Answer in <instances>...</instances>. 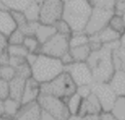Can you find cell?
Returning <instances> with one entry per match:
<instances>
[{"mask_svg": "<svg viewBox=\"0 0 125 120\" xmlns=\"http://www.w3.org/2000/svg\"><path fill=\"white\" fill-rule=\"evenodd\" d=\"M4 115V109H3V100H0V116Z\"/></svg>", "mask_w": 125, "mask_h": 120, "instance_id": "47", "label": "cell"}, {"mask_svg": "<svg viewBox=\"0 0 125 120\" xmlns=\"http://www.w3.org/2000/svg\"><path fill=\"white\" fill-rule=\"evenodd\" d=\"M101 120H117L110 112H102L101 113Z\"/></svg>", "mask_w": 125, "mask_h": 120, "instance_id": "41", "label": "cell"}, {"mask_svg": "<svg viewBox=\"0 0 125 120\" xmlns=\"http://www.w3.org/2000/svg\"><path fill=\"white\" fill-rule=\"evenodd\" d=\"M25 79L19 76H15L9 81V98L21 101L23 89L25 86Z\"/></svg>", "mask_w": 125, "mask_h": 120, "instance_id": "15", "label": "cell"}, {"mask_svg": "<svg viewBox=\"0 0 125 120\" xmlns=\"http://www.w3.org/2000/svg\"><path fill=\"white\" fill-rule=\"evenodd\" d=\"M55 28H56V32L57 33H60V34H62V35H65V36H68L70 37V35L72 34V29L71 27L69 26V24L62 19H61L60 20H58L55 24Z\"/></svg>", "mask_w": 125, "mask_h": 120, "instance_id": "32", "label": "cell"}, {"mask_svg": "<svg viewBox=\"0 0 125 120\" xmlns=\"http://www.w3.org/2000/svg\"><path fill=\"white\" fill-rule=\"evenodd\" d=\"M69 51V37L55 33L46 42L41 44L39 54L50 56L56 59H61Z\"/></svg>", "mask_w": 125, "mask_h": 120, "instance_id": "6", "label": "cell"}, {"mask_svg": "<svg viewBox=\"0 0 125 120\" xmlns=\"http://www.w3.org/2000/svg\"><path fill=\"white\" fill-rule=\"evenodd\" d=\"M7 47H8V40H7V37L3 34L0 33V55L3 54L4 52H6L7 50Z\"/></svg>", "mask_w": 125, "mask_h": 120, "instance_id": "39", "label": "cell"}, {"mask_svg": "<svg viewBox=\"0 0 125 120\" xmlns=\"http://www.w3.org/2000/svg\"><path fill=\"white\" fill-rule=\"evenodd\" d=\"M110 113L117 120H125V97H117Z\"/></svg>", "mask_w": 125, "mask_h": 120, "instance_id": "24", "label": "cell"}, {"mask_svg": "<svg viewBox=\"0 0 125 120\" xmlns=\"http://www.w3.org/2000/svg\"><path fill=\"white\" fill-rule=\"evenodd\" d=\"M31 66V77L38 83H47L64 71V65L60 59L38 54Z\"/></svg>", "mask_w": 125, "mask_h": 120, "instance_id": "3", "label": "cell"}, {"mask_svg": "<svg viewBox=\"0 0 125 120\" xmlns=\"http://www.w3.org/2000/svg\"><path fill=\"white\" fill-rule=\"evenodd\" d=\"M17 28V25L12 18L10 11H0V33L8 37L12 31Z\"/></svg>", "mask_w": 125, "mask_h": 120, "instance_id": "16", "label": "cell"}, {"mask_svg": "<svg viewBox=\"0 0 125 120\" xmlns=\"http://www.w3.org/2000/svg\"><path fill=\"white\" fill-rule=\"evenodd\" d=\"M108 84L117 97H125V70H116Z\"/></svg>", "mask_w": 125, "mask_h": 120, "instance_id": "14", "label": "cell"}, {"mask_svg": "<svg viewBox=\"0 0 125 120\" xmlns=\"http://www.w3.org/2000/svg\"><path fill=\"white\" fill-rule=\"evenodd\" d=\"M62 2L64 3V2H66V1H68V0H62Z\"/></svg>", "mask_w": 125, "mask_h": 120, "instance_id": "51", "label": "cell"}, {"mask_svg": "<svg viewBox=\"0 0 125 120\" xmlns=\"http://www.w3.org/2000/svg\"><path fill=\"white\" fill-rule=\"evenodd\" d=\"M96 36L98 37V39L103 45L118 41L120 38V34L117 33L115 30H113L112 28H110L108 25L105 26L104 29H102L100 32H98Z\"/></svg>", "mask_w": 125, "mask_h": 120, "instance_id": "19", "label": "cell"}, {"mask_svg": "<svg viewBox=\"0 0 125 120\" xmlns=\"http://www.w3.org/2000/svg\"><path fill=\"white\" fill-rule=\"evenodd\" d=\"M112 63L116 70H125V49L120 45L112 50Z\"/></svg>", "mask_w": 125, "mask_h": 120, "instance_id": "20", "label": "cell"}, {"mask_svg": "<svg viewBox=\"0 0 125 120\" xmlns=\"http://www.w3.org/2000/svg\"><path fill=\"white\" fill-rule=\"evenodd\" d=\"M60 60H61V61L62 62V64H63L64 66H66V65H68V64L74 62V60H73V59H72V57H71L69 51H68L66 54H64Z\"/></svg>", "mask_w": 125, "mask_h": 120, "instance_id": "40", "label": "cell"}, {"mask_svg": "<svg viewBox=\"0 0 125 120\" xmlns=\"http://www.w3.org/2000/svg\"><path fill=\"white\" fill-rule=\"evenodd\" d=\"M108 26L110 28H112L113 30H115L120 35L125 32V22H124L122 16H120V15L113 14V16L110 18V20L108 21Z\"/></svg>", "mask_w": 125, "mask_h": 120, "instance_id": "27", "label": "cell"}, {"mask_svg": "<svg viewBox=\"0 0 125 120\" xmlns=\"http://www.w3.org/2000/svg\"><path fill=\"white\" fill-rule=\"evenodd\" d=\"M122 18H123V20H124V22H125V12L123 13V15H122Z\"/></svg>", "mask_w": 125, "mask_h": 120, "instance_id": "49", "label": "cell"}, {"mask_svg": "<svg viewBox=\"0 0 125 120\" xmlns=\"http://www.w3.org/2000/svg\"><path fill=\"white\" fill-rule=\"evenodd\" d=\"M93 8L88 0H68L63 4L62 20L72 29V32H83Z\"/></svg>", "mask_w": 125, "mask_h": 120, "instance_id": "2", "label": "cell"}, {"mask_svg": "<svg viewBox=\"0 0 125 120\" xmlns=\"http://www.w3.org/2000/svg\"><path fill=\"white\" fill-rule=\"evenodd\" d=\"M77 86L69 76V74L65 71L58 75L53 80L41 84V94L51 95L62 100H65L72 94L76 92Z\"/></svg>", "mask_w": 125, "mask_h": 120, "instance_id": "4", "label": "cell"}, {"mask_svg": "<svg viewBox=\"0 0 125 120\" xmlns=\"http://www.w3.org/2000/svg\"><path fill=\"white\" fill-rule=\"evenodd\" d=\"M10 11H24L33 0H3Z\"/></svg>", "mask_w": 125, "mask_h": 120, "instance_id": "28", "label": "cell"}, {"mask_svg": "<svg viewBox=\"0 0 125 120\" xmlns=\"http://www.w3.org/2000/svg\"><path fill=\"white\" fill-rule=\"evenodd\" d=\"M0 120H13V119L6 115H2V116H0Z\"/></svg>", "mask_w": 125, "mask_h": 120, "instance_id": "48", "label": "cell"}, {"mask_svg": "<svg viewBox=\"0 0 125 120\" xmlns=\"http://www.w3.org/2000/svg\"><path fill=\"white\" fill-rule=\"evenodd\" d=\"M102 112H103L102 105L98 98L95 96V94L92 93L90 96L82 100L78 115L83 117L88 114H101Z\"/></svg>", "mask_w": 125, "mask_h": 120, "instance_id": "13", "label": "cell"}, {"mask_svg": "<svg viewBox=\"0 0 125 120\" xmlns=\"http://www.w3.org/2000/svg\"><path fill=\"white\" fill-rule=\"evenodd\" d=\"M37 102L43 111L49 113L58 120H66L70 115L64 100L60 98L51 95L40 94L37 99Z\"/></svg>", "mask_w": 125, "mask_h": 120, "instance_id": "5", "label": "cell"}, {"mask_svg": "<svg viewBox=\"0 0 125 120\" xmlns=\"http://www.w3.org/2000/svg\"><path fill=\"white\" fill-rule=\"evenodd\" d=\"M7 53L10 57H21L24 59L28 54L23 45H8Z\"/></svg>", "mask_w": 125, "mask_h": 120, "instance_id": "31", "label": "cell"}, {"mask_svg": "<svg viewBox=\"0 0 125 120\" xmlns=\"http://www.w3.org/2000/svg\"><path fill=\"white\" fill-rule=\"evenodd\" d=\"M9 98V82L0 78V100H4Z\"/></svg>", "mask_w": 125, "mask_h": 120, "instance_id": "36", "label": "cell"}, {"mask_svg": "<svg viewBox=\"0 0 125 120\" xmlns=\"http://www.w3.org/2000/svg\"><path fill=\"white\" fill-rule=\"evenodd\" d=\"M13 120H14V119H13Z\"/></svg>", "mask_w": 125, "mask_h": 120, "instance_id": "53", "label": "cell"}, {"mask_svg": "<svg viewBox=\"0 0 125 120\" xmlns=\"http://www.w3.org/2000/svg\"><path fill=\"white\" fill-rule=\"evenodd\" d=\"M0 11H10L3 0H0Z\"/></svg>", "mask_w": 125, "mask_h": 120, "instance_id": "46", "label": "cell"}, {"mask_svg": "<svg viewBox=\"0 0 125 120\" xmlns=\"http://www.w3.org/2000/svg\"><path fill=\"white\" fill-rule=\"evenodd\" d=\"M41 84L38 83L32 77L28 78L25 81V86L23 89V93L21 99V103L25 104L32 101H36L39 95L41 94Z\"/></svg>", "mask_w": 125, "mask_h": 120, "instance_id": "12", "label": "cell"}, {"mask_svg": "<svg viewBox=\"0 0 125 120\" xmlns=\"http://www.w3.org/2000/svg\"><path fill=\"white\" fill-rule=\"evenodd\" d=\"M24 38H25V35L23 34V32L17 27L7 37L8 45H22Z\"/></svg>", "mask_w": 125, "mask_h": 120, "instance_id": "29", "label": "cell"}, {"mask_svg": "<svg viewBox=\"0 0 125 120\" xmlns=\"http://www.w3.org/2000/svg\"><path fill=\"white\" fill-rule=\"evenodd\" d=\"M82 118L83 120H101V114H88Z\"/></svg>", "mask_w": 125, "mask_h": 120, "instance_id": "42", "label": "cell"}, {"mask_svg": "<svg viewBox=\"0 0 125 120\" xmlns=\"http://www.w3.org/2000/svg\"><path fill=\"white\" fill-rule=\"evenodd\" d=\"M0 66H1V64H0Z\"/></svg>", "mask_w": 125, "mask_h": 120, "instance_id": "52", "label": "cell"}, {"mask_svg": "<svg viewBox=\"0 0 125 120\" xmlns=\"http://www.w3.org/2000/svg\"><path fill=\"white\" fill-rule=\"evenodd\" d=\"M76 93L82 98L85 99L88 96L92 94V85H82V86H77L76 88Z\"/></svg>", "mask_w": 125, "mask_h": 120, "instance_id": "37", "label": "cell"}, {"mask_svg": "<svg viewBox=\"0 0 125 120\" xmlns=\"http://www.w3.org/2000/svg\"><path fill=\"white\" fill-rule=\"evenodd\" d=\"M22 45L24 48L27 50L28 53H33V54H39V50L41 47V43L38 41V39L34 35H29L25 36Z\"/></svg>", "mask_w": 125, "mask_h": 120, "instance_id": "26", "label": "cell"}, {"mask_svg": "<svg viewBox=\"0 0 125 120\" xmlns=\"http://www.w3.org/2000/svg\"><path fill=\"white\" fill-rule=\"evenodd\" d=\"M91 4L92 8H98V9H104V10H109L114 11V6L116 3V0H88Z\"/></svg>", "mask_w": 125, "mask_h": 120, "instance_id": "30", "label": "cell"}, {"mask_svg": "<svg viewBox=\"0 0 125 120\" xmlns=\"http://www.w3.org/2000/svg\"><path fill=\"white\" fill-rule=\"evenodd\" d=\"M16 76V70L10 64H1L0 66V78L10 81Z\"/></svg>", "mask_w": 125, "mask_h": 120, "instance_id": "33", "label": "cell"}, {"mask_svg": "<svg viewBox=\"0 0 125 120\" xmlns=\"http://www.w3.org/2000/svg\"><path fill=\"white\" fill-rule=\"evenodd\" d=\"M41 114L42 109L36 100L29 103L21 104L14 120H40Z\"/></svg>", "mask_w": 125, "mask_h": 120, "instance_id": "11", "label": "cell"}, {"mask_svg": "<svg viewBox=\"0 0 125 120\" xmlns=\"http://www.w3.org/2000/svg\"><path fill=\"white\" fill-rule=\"evenodd\" d=\"M56 32V28L55 25H51V24H44L41 22H38L36 29H35V33L34 36L38 39V41L43 44L44 42H46L49 38H51Z\"/></svg>", "mask_w": 125, "mask_h": 120, "instance_id": "17", "label": "cell"}, {"mask_svg": "<svg viewBox=\"0 0 125 120\" xmlns=\"http://www.w3.org/2000/svg\"><path fill=\"white\" fill-rule=\"evenodd\" d=\"M92 93L98 98L103 112H110L114 101L117 98L116 94L108 83H96L92 84Z\"/></svg>", "mask_w": 125, "mask_h": 120, "instance_id": "10", "label": "cell"}, {"mask_svg": "<svg viewBox=\"0 0 125 120\" xmlns=\"http://www.w3.org/2000/svg\"><path fill=\"white\" fill-rule=\"evenodd\" d=\"M40 120H58V119H56L54 116H52L49 113H47V112H45V111L42 110V114H41Z\"/></svg>", "mask_w": 125, "mask_h": 120, "instance_id": "43", "label": "cell"}, {"mask_svg": "<svg viewBox=\"0 0 125 120\" xmlns=\"http://www.w3.org/2000/svg\"><path fill=\"white\" fill-rule=\"evenodd\" d=\"M116 2H123V3H125V0H116Z\"/></svg>", "mask_w": 125, "mask_h": 120, "instance_id": "50", "label": "cell"}, {"mask_svg": "<svg viewBox=\"0 0 125 120\" xmlns=\"http://www.w3.org/2000/svg\"><path fill=\"white\" fill-rule=\"evenodd\" d=\"M66 120H83V118L78 114H73V115H69Z\"/></svg>", "mask_w": 125, "mask_h": 120, "instance_id": "44", "label": "cell"}, {"mask_svg": "<svg viewBox=\"0 0 125 120\" xmlns=\"http://www.w3.org/2000/svg\"><path fill=\"white\" fill-rule=\"evenodd\" d=\"M82 100L83 99L76 92L64 100L66 108H67V110H68L70 115L78 114L79 109H80V105H81V102H82Z\"/></svg>", "mask_w": 125, "mask_h": 120, "instance_id": "23", "label": "cell"}, {"mask_svg": "<svg viewBox=\"0 0 125 120\" xmlns=\"http://www.w3.org/2000/svg\"><path fill=\"white\" fill-rule=\"evenodd\" d=\"M63 4L64 3L62 0H42L39 22L54 25L62 18Z\"/></svg>", "mask_w": 125, "mask_h": 120, "instance_id": "7", "label": "cell"}, {"mask_svg": "<svg viewBox=\"0 0 125 120\" xmlns=\"http://www.w3.org/2000/svg\"><path fill=\"white\" fill-rule=\"evenodd\" d=\"M89 43V35L83 32H72L69 37V49L87 45Z\"/></svg>", "mask_w": 125, "mask_h": 120, "instance_id": "25", "label": "cell"}, {"mask_svg": "<svg viewBox=\"0 0 125 120\" xmlns=\"http://www.w3.org/2000/svg\"><path fill=\"white\" fill-rule=\"evenodd\" d=\"M24 61H25V59L24 58H21V57H10L9 56V64L11 66H13L14 68L18 67L19 65H21Z\"/></svg>", "mask_w": 125, "mask_h": 120, "instance_id": "38", "label": "cell"}, {"mask_svg": "<svg viewBox=\"0 0 125 120\" xmlns=\"http://www.w3.org/2000/svg\"><path fill=\"white\" fill-rule=\"evenodd\" d=\"M11 12V15H12V18L17 25L18 28H21L22 27L28 20H26V17L23 13V11H10Z\"/></svg>", "mask_w": 125, "mask_h": 120, "instance_id": "35", "label": "cell"}, {"mask_svg": "<svg viewBox=\"0 0 125 120\" xmlns=\"http://www.w3.org/2000/svg\"><path fill=\"white\" fill-rule=\"evenodd\" d=\"M42 0H33L23 11L28 21H39V13Z\"/></svg>", "mask_w": 125, "mask_h": 120, "instance_id": "22", "label": "cell"}, {"mask_svg": "<svg viewBox=\"0 0 125 120\" xmlns=\"http://www.w3.org/2000/svg\"><path fill=\"white\" fill-rule=\"evenodd\" d=\"M64 71L69 74L76 86L92 85L94 83L92 70L86 61L72 62L64 66Z\"/></svg>", "mask_w": 125, "mask_h": 120, "instance_id": "9", "label": "cell"}, {"mask_svg": "<svg viewBox=\"0 0 125 120\" xmlns=\"http://www.w3.org/2000/svg\"><path fill=\"white\" fill-rule=\"evenodd\" d=\"M120 45L119 40L103 45V47L97 51H93L87 60V63L90 66L96 83H108L113 73L115 72L111 53L112 50Z\"/></svg>", "mask_w": 125, "mask_h": 120, "instance_id": "1", "label": "cell"}, {"mask_svg": "<svg viewBox=\"0 0 125 120\" xmlns=\"http://www.w3.org/2000/svg\"><path fill=\"white\" fill-rule=\"evenodd\" d=\"M113 14H114L113 11L93 8L85 27V32L89 36L97 34L102 29H104L105 26L108 25V21L110 18L113 16Z\"/></svg>", "mask_w": 125, "mask_h": 120, "instance_id": "8", "label": "cell"}, {"mask_svg": "<svg viewBox=\"0 0 125 120\" xmlns=\"http://www.w3.org/2000/svg\"><path fill=\"white\" fill-rule=\"evenodd\" d=\"M21 101L16 100L14 99L8 98L6 100H3V109H4V115L14 119L15 116L17 115V113L19 112L20 108H21Z\"/></svg>", "mask_w": 125, "mask_h": 120, "instance_id": "21", "label": "cell"}, {"mask_svg": "<svg viewBox=\"0 0 125 120\" xmlns=\"http://www.w3.org/2000/svg\"><path fill=\"white\" fill-rule=\"evenodd\" d=\"M15 70H16V76H19L25 80L31 77V66L26 61H24L18 67H16Z\"/></svg>", "mask_w": 125, "mask_h": 120, "instance_id": "34", "label": "cell"}, {"mask_svg": "<svg viewBox=\"0 0 125 120\" xmlns=\"http://www.w3.org/2000/svg\"><path fill=\"white\" fill-rule=\"evenodd\" d=\"M119 43H120V46L123 47L125 49V32L122 33L120 35V38H119Z\"/></svg>", "mask_w": 125, "mask_h": 120, "instance_id": "45", "label": "cell"}, {"mask_svg": "<svg viewBox=\"0 0 125 120\" xmlns=\"http://www.w3.org/2000/svg\"><path fill=\"white\" fill-rule=\"evenodd\" d=\"M69 53H70L74 62H85V61H87L92 51H91L89 45L87 44L84 46L71 48V49H69Z\"/></svg>", "mask_w": 125, "mask_h": 120, "instance_id": "18", "label": "cell"}]
</instances>
